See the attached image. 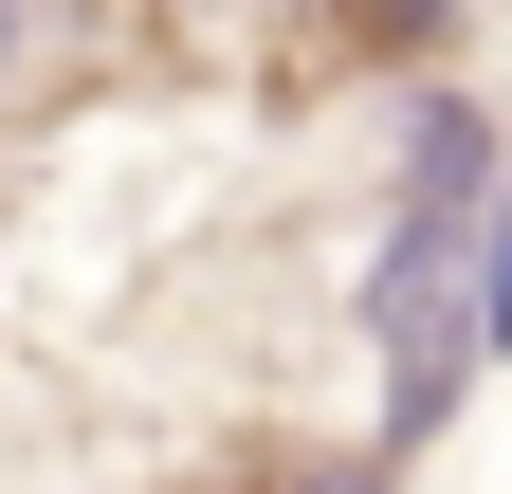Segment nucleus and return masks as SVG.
<instances>
[{
  "mask_svg": "<svg viewBox=\"0 0 512 494\" xmlns=\"http://www.w3.org/2000/svg\"><path fill=\"white\" fill-rule=\"evenodd\" d=\"M403 458H293V440H256V458H220V476H183V494H384Z\"/></svg>",
  "mask_w": 512,
  "mask_h": 494,
  "instance_id": "nucleus-1",
  "label": "nucleus"
}]
</instances>
